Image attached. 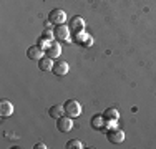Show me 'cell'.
<instances>
[{
    "label": "cell",
    "mask_w": 156,
    "mask_h": 149,
    "mask_svg": "<svg viewBox=\"0 0 156 149\" xmlns=\"http://www.w3.org/2000/svg\"><path fill=\"white\" fill-rule=\"evenodd\" d=\"M63 113H65L63 104H55V106H50V109H48V114H50V118H53V119L62 118Z\"/></svg>",
    "instance_id": "cell-13"
},
{
    "label": "cell",
    "mask_w": 156,
    "mask_h": 149,
    "mask_svg": "<svg viewBox=\"0 0 156 149\" xmlns=\"http://www.w3.org/2000/svg\"><path fill=\"white\" fill-rule=\"evenodd\" d=\"M45 55H47V57H50L51 60L58 58V57L62 55V45L58 43V42L48 43L47 47H45Z\"/></svg>",
    "instance_id": "cell-4"
},
{
    "label": "cell",
    "mask_w": 156,
    "mask_h": 149,
    "mask_svg": "<svg viewBox=\"0 0 156 149\" xmlns=\"http://www.w3.org/2000/svg\"><path fill=\"white\" fill-rule=\"evenodd\" d=\"M13 113V104L7 99H2L0 101V116L2 118H7V116H12Z\"/></svg>",
    "instance_id": "cell-11"
},
{
    "label": "cell",
    "mask_w": 156,
    "mask_h": 149,
    "mask_svg": "<svg viewBox=\"0 0 156 149\" xmlns=\"http://www.w3.org/2000/svg\"><path fill=\"white\" fill-rule=\"evenodd\" d=\"M66 149H83V143L81 141H78V139H70L68 143H66Z\"/></svg>",
    "instance_id": "cell-15"
},
{
    "label": "cell",
    "mask_w": 156,
    "mask_h": 149,
    "mask_svg": "<svg viewBox=\"0 0 156 149\" xmlns=\"http://www.w3.org/2000/svg\"><path fill=\"white\" fill-rule=\"evenodd\" d=\"M70 66L66 61H63V60H60V61H55L53 63V68H51V71H53V74H57V76H65L66 73H68Z\"/></svg>",
    "instance_id": "cell-8"
},
{
    "label": "cell",
    "mask_w": 156,
    "mask_h": 149,
    "mask_svg": "<svg viewBox=\"0 0 156 149\" xmlns=\"http://www.w3.org/2000/svg\"><path fill=\"white\" fill-rule=\"evenodd\" d=\"M53 35H55V40H58V42L68 40L70 27H66L65 23H63V25H57V27H55V30H53Z\"/></svg>",
    "instance_id": "cell-7"
},
{
    "label": "cell",
    "mask_w": 156,
    "mask_h": 149,
    "mask_svg": "<svg viewBox=\"0 0 156 149\" xmlns=\"http://www.w3.org/2000/svg\"><path fill=\"white\" fill-rule=\"evenodd\" d=\"M33 149H47V146L43 143H37L35 146H33Z\"/></svg>",
    "instance_id": "cell-16"
},
{
    "label": "cell",
    "mask_w": 156,
    "mask_h": 149,
    "mask_svg": "<svg viewBox=\"0 0 156 149\" xmlns=\"http://www.w3.org/2000/svg\"><path fill=\"white\" fill-rule=\"evenodd\" d=\"M106 137L111 144H120L125 141V133L121 129H108L106 131Z\"/></svg>",
    "instance_id": "cell-5"
},
{
    "label": "cell",
    "mask_w": 156,
    "mask_h": 149,
    "mask_svg": "<svg viewBox=\"0 0 156 149\" xmlns=\"http://www.w3.org/2000/svg\"><path fill=\"white\" fill-rule=\"evenodd\" d=\"M43 53H45V48L40 47V45H33V47H30L27 50V57L30 60H40L42 57H45Z\"/></svg>",
    "instance_id": "cell-9"
},
{
    "label": "cell",
    "mask_w": 156,
    "mask_h": 149,
    "mask_svg": "<svg viewBox=\"0 0 156 149\" xmlns=\"http://www.w3.org/2000/svg\"><path fill=\"white\" fill-rule=\"evenodd\" d=\"M70 32H73L75 33V36H78V35H81L83 33V30H85V22H83V18L81 17H73L72 20H70Z\"/></svg>",
    "instance_id": "cell-3"
},
{
    "label": "cell",
    "mask_w": 156,
    "mask_h": 149,
    "mask_svg": "<svg viewBox=\"0 0 156 149\" xmlns=\"http://www.w3.org/2000/svg\"><path fill=\"white\" fill-rule=\"evenodd\" d=\"M105 124H106V119L103 118V114H95L91 118V128L95 131H103L105 129Z\"/></svg>",
    "instance_id": "cell-10"
},
{
    "label": "cell",
    "mask_w": 156,
    "mask_h": 149,
    "mask_svg": "<svg viewBox=\"0 0 156 149\" xmlns=\"http://www.w3.org/2000/svg\"><path fill=\"white\" fill-rule=\"evenodd\" d=\"M63 108H65V114L70 118H76L81 114V104L76 99H66L63 103Z\"/></svg>",
    "instance_id": "cell-1"
},
{
    "label": "cell",
    "mask_w": 156,
    "mask_h": 149,
    "mask_svg": "<svg viewBox=\"0 0 156 149\" xmlns=\"http://www.w3.org/2000/svg\"><path fill=\"white\" fill-rule=\"evenodd\" d=\"M48 20H50L53 25H63V23H65V20H66L65 10H62V9H53L50 13H48Z\"/></svg>",
    "instance_id": "cell-2"
},
{
    "label": "cell",
    "mask_w": 156,
    "mask_h": 149,
    "mask_svg": "<svg viewBox=\"0 0 156 149\" xmlns=\"http://www.w3.org/2000/svg\"><path fill=\"white\" fill-rule=\"evenodd\" d=\"M72 128H73V121L70 116H62L57 119V129L60 133H68L72 131Z\"/></svg>",
    "instance_id": "cell-6"
},
{
    "label": "cell",
    "mask_w": 156,
    "mask_h": 149,
    "mask_svg": "<svg viewBox=\"0 0 156 149\" xmlns=\"http://www.w3.org/2000/svg\"><path fill=\"white\" fill-rule=\"evenodd\" d=\"M103 118L106 119V123H115L120 119V113H118L116 108H106L103 111Z\"/></svg>",
    "instance_id": "cell-12"
},
{
    "label": "cell",
    "mask_w": 156,
    "mask_h": 149,
    "mask_svg": "<svg viewBox=\"0 0 156 149\" xmlns=\"http://www.w3.org/2000/svg\"><path fill=\"white\" fill-rule=\"evenodd\" d=\"M38 68L42 70V71H50L51 68H53V61H51L50 57H42L38 60Z\"/></svg>",
    "instance_id": "cell-14"
}]
</instances>
